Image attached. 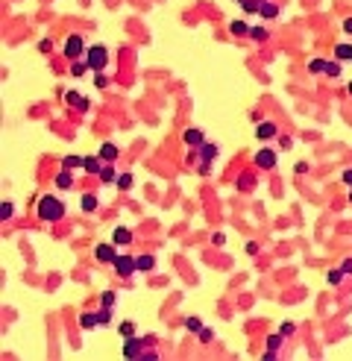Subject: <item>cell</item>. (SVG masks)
Listing matches in <instances>:
<instances>
[{
  "instance_id": "9c48e42d",
  "label": "cell",
  "mask_w": 352,
  "mask_h": 361,
  "mask_svg": "<svg viewBox=\"0 0 352 361\" xmlns=\"http://www.w3.org/2000/svg\"><path fill=\"white\" fill-rule=\"evenodd\" d=\"M185 144L203 147V144H206V141H203V132H200V129H188V132H185Z\"/></svg>"
},
{
  "instance_id": "4fadbf2b",
  "label": "cell",
  "mask_w": 352,
  "mask_h": 361,
  "mask_svg": "<svg viewBox=\"0 0 352 361\" xmlns=\"http://www.w3.org/2000/svg\"><path fill=\"white\" fill-rule=\"evenodd\" d=\"M85 71H91V65H88V59H85V62H79V59H73V65H70V73H73V76H82Z\"/></svg>"
},
{
  "instance_id": "ac0fdd59",
  "label": "cell",
  "mask_w": 352,
  "mask_h": 361,
  "mask_svg": "<svg viewBox=\"0 0 352 361\" xmlns=\"http://www.w3.org/2000/svg\"><path fill=\"white\" fill-rule=\"evenodd\" d=\"M70 182H73V176L68 173V168H65V170H59V176H56V185H59V188H70Z\"/></svg>"
},
{
  "instance_id": "ffe728a7",
  "label": "cell",
  "mask_w": 352,
  "mask_h": 361,
  "mask_svg": "<svg viewBox=\"0 0 352 361\" xmlns=\"http://www.w3.org/2000/svg\"><path fill=\"white\" fill-rule=\"evenodd\" d=\"M335 56H338L341 62H347V59H352V47L350 44H338V47H335Z\"/></svg>"
},
{
  "instance_id": "7bdbcfd3",
  "label": "cell",
  "mask_w": 352,
  "mask_h": 361,
  "mask_svg": "<svg viewBox=\"0 0 352 361\" xmlns=\"http://www.w3.org/2000/svg\"><path fill=\"white\" fill-rule=\"evenodd\" d=\"M350 203H352V191H350Z\"/></svg>"
},
{
  "instance_id": "74e56055",
  "label": "cell",
  "mask_w": 352,
  "mask_h": 361,
  "mask_svg": "<svg viewBox=\"0 0 352 361\" xmlns=\"http://www.w3.org/2000/svg\"><path fill=\"white\" fill-rule=\"evenodd\" d=\"M279 332H282V335H291V332H294V323H291V320H288V323H282V329H279Z\"/></svg>"
},
{
  "instance_id": "d590c367",
  "label": "cell",
  "mask_w": 352,
  "mask_h": 361,
  "mask_svg": "<svg viewBox=\"0 0 352 361\" xmlns=\"http://www.w3.org/2000/svg\"><path fill=\"white\" fill-rule=\"evenodd\" d=\"M100 303H103V306H112V303H115V294H112V291H106V294L100 297Z\"/></svg>"
},
{
  "instance_id": "5b68a950",
  "label": "cell",
  "mask_w": 352,
  "mask_h": 361,
  "mask_svg": "<svg viewBox=\"0 0 352 361\" xmlns=\"http://www.w3.org/2000/svg\"><path fill=\"white\" fill-rule=\"evenodd\" d=\"M123 356L126 359H141L144 356V344L132 335V338H123Z\"/></svg>"
},
{
  "instance_id": "60d3db41",
  "label": "cell",
  "mask_w": 352,
  "mask_h": 361,
  "mask_svg": "<svg viewBox=\"0 0 352 361\" xmlns=\"http://www.w3.org/2000/svg\"><path fill=\"white\" fill-rule=\"evenodd\" d=\"M344 32H350V35H352V18H347V21H344Z\"/></svg>"
},
{
  "instance_id": "3957f363",
  "label": "cell",
  "mask_w": 352,
  "mask_h": 361,
  "mask_svg": "<svg viewBox=\"0 0 352 361\" xmlns=\"http://www.w3.org/2000/svg\"><path fill=\"white\" fill-rule=\"evenodd\" d=\"M85 59H88L91 71H103V68H106V47H91V50L85 53Z\"/></svg>"
},
{
  "instance_id": "5bb4252c",
  "label": "cell",
  "mask_w": 352,
  "mask_h": 361,
  "mask_svg": "<svg viewBox=\"0 0 352 361\" xmlns=\"http://www.w3.org/2000/svg\"><path fill=\"white\" fill-rule=\"evenodd\" d=\"M214 156H217V147H214V144H203V147H200V159H203V162H211Z\"/></svg>"
},
{
  "instance_id": "d6986e66",
  "label": "cell",
  "mask_w": 352,
  "mask_h": 361,
  "mask_svg": "<svg viewBox=\"0 0 352 361\" xmlns=\"http://www.w3.org/2000/svg\"><path fill=\"white\" fill-rule=\"evenodd\" d=\"M79 206H82V212H94V209H97V197H94V194H85V197L79 200Z\"/></svg>"
},
{
  "instance_id": "f35d334b",
  "label": "cell",
  "mask_w": 352,
  "mask_h": 361,
  "mask_svg": "<svg viewBox=\"0 0 352 361\" xmlns=\"http://www.w3.org/2000/svg\"><path fill=\"white\" fill-rule=\"evenodd\" d=\"M94 82H97V88H106V85H109V79H106V76H97Z\"/></svg>"
},
{
  "instance_id": "f1b7e54d",
  "label": "cell",
  "mask_w": 352,
  "mask_h": 361,
  "mask_svg": "<svg viewBox=\"0 0 352 361\" xmlns=\"http://www.w3.org/2000/svg\"><path fill=\"white\" fill-rule=\"evenodd\" d=\"M120 335H123V338H132V335H135V323H129V320L120 323Z\"/></svg>"
},
{
  "instance_id": "1f68e13d",
  "label": "cell",
  "mask_w": 352,
  "mask_h": 361,
  "mask_svg": "<svg viewBox=\"0 0 352 361\" xmlns=\"http://www.w3.org/2000/svg\"><path fill=\"white\" fill-rule=\"evenodd\" d=\"M197 335H200V341H203V344H211V338H214V332H211V329H200Z\"/></svg>"
},
{
  "instance_id": "8992f818",
  "label": "cell",
  "mask_w": 352,
  "mask_h": 361,
  "mask_svg": "<svg viewBox=\"0 0 352 361\" xmlns=\"http://www.w3.org/2000/svg\"><path fill=\"white\" fill-rule=\"evenodd\" d=\"M94 256H97L100 262H106V265H115V259H117V253H115L112 244H100V247L94 250Z\"/></svg>"
},
{
  "instance_id": "e0dca14e",
  "label": "cell",
  "mask_w": 352,
  "mask_h": 361,
  "mask_svg": "<svg viewBox=\"0 0 352 361\" xmlns=\"http://www.w3.org/2000/svg\"><path fill=\"white\" fill-rule=\"evenodd\" d=\"M229 29H232L235 35H250V29H253V26H247L244 21H232V24H229Z\"/></svg>"
},
{
  "instance_id": "ba28073f",
  "label": "cell",
  "mask_w": 352,
  "mask_h": 361,
  "mask_svg": "<svg viewBox=\"0 0 352 361\" xmlns=\"http://www.w3.org/2000/svg\"><path fill=\"white\" fill-rule=\"evenodd\" d=\"M132 241V232L126 229V226H117L115 232H112V244H117V247H123V244H129Z\"/></svg>"
},
{
  "instance_id": "836d02e7",
  "label": "cell",
  "mask_w": 352,
  "mask_h": 361,
  "mask_svg": "<svg viewBox=\"0 0 352 361\" xmlns=\"http://www.w3.org/2000/svg\"><path fill=\"white\" fill-rule=\"evenodd\" d=\"M341 279H344V270H329V282L332 285H338Z\"/></svg>"
},
{
  "instance_id": "2e32d148",
  "label": "cell",
  "mask_w": 352,
  "mask_h": 361,
  "mask_svg": "<svg viewBox=\"0 0 352 361\" xmlns=\"http://www.w3.org/2000/svg\"><path fill=\"white\" fill-rule=\"evenodd\" d=\"M97 176H100L103 182H115V179H117V173H115V168H112V165H103Z\"/></svg>"
},
{
  "instance_id": "ab89813d",
  "label": "cell",
  "mask_w": 352,
  "mask_h": 361,
  "mask_svg": "<svg viewBox=\"0 0 352 361\" xmlns=\"http://www.w3.org/2000/svg\"><path fill=\"white\" fill-rule=\"evenodd\" d=\"M341 270H344V273H352V259H347V262H344V267H341Z\"/></svg>"
},
{
  "instance_id": "d4e9b609",
  "label": "cell",
  "mask_w": 352,
  "mask_h": 361,
  "mask_svg": "<svg viewBox=\"0 0 352 361\" xmlns=\"http://www.w3.org/2000/svg\"><path fill=\"white\" fill-rule=\"evenodd\" d=\"M261 3H264V0H241L244 12H261Z\"/></svg>"
},
{
  "instance_id": "8d00e7d4",
  "label": "cell",
  "mask_w": 352,
  "mask_h": 361,
  "mask_svg": "<svg viewBox=\"0 0 352 361\" xmlns=\"http://www.w3.org/2000/svg\"><path fill=\"white\" fill-rule=\"evenodd\" d=\"M326 73H329V76H341V68H338V65H326Z\"/></svg>"
},
{
  "instance_id": "484cf974",
  "label": "cell",
  "mask_w": 352,
  "mask_h": 361,
  "mask_svg": "<svg viewBox=\"0 0 352 361\" xmlns=\"http://www.w3.org/2000/svg\"><path fill=\"white\" fill-rule=\"evenodd\" d=\"M308 71H311V73H323V71H326V62H323V59H311V62H308Z\"/></svg>"
},
{
  "instance_id": "cb8c5ba5",
  "label": "cell",
  "mask_w": 352,
  "mask_h": 361,
  "mask_svg": "<svg viewBox=\"0 0 352 361\" xmlns=\"http://www.w3.org/2000/svg\"><path fill=\"white\" fill-rule=\"evenodd\" d=\"M79 323H82L85 329H94V326L100 323V317H97V314H82V317H79Z\"/></svg>"
},
{
  "instance_id": "44dd1931",
  "label": "cell",
  "mask_w": 352,
  "mask_h": 361,
  "mask_svg": "<svg viewBox=\"0 0 352 361\" xmlns=\"http://www.w3.org/2000/svg\"><path fill=\"white\" fill-rule=\"evenodd\" d=\"M261 15H264V18H276V15H279V6H273L270 0H264V3H261Z\"/></svg>"
},
{
  "instance_id": "7c38bea8",
  "label": "cell",
  "mask_w": 352,
  "mask_h": 361,
  "mask_svg": "<svg viewBox=\"0 0 352 361\" xmlns=\"http://www.w3.org/2000/svg\"><path fill=\"white\" fill-rule=\"evenodd\" d=\"M256 135H258L261 141H264V138H273V135H276V126H273V123H258Z\"/></svg>"
},
{
  "instance_id": "7a4b0ae2",
  "label": "cell",
  "mask_w": 352,
  "mask_h": 361,
  "mask_svg": "<svg viewBox=\"0 0 352 361\" xmlns=\"http://www.w3.org/2000/svg\"><path fill=\"white\" fill-rule=\"evenodd\" d=\"M82 53H88V50H85V44H82V38H79V35H70V38L65 41V56L73 62V59H79Z\"/></svg>"
},
{
  "instance_id": "8fae6325",
  "label": "cell",
  "mask_w": 352,
  "mask_h": 361,
  "mask_svg": "<svg viewBox=\"0 0 352 361\" xmlns=\"http://www.w3.org/2000/svg\"><path fill=\"white\" fill-rule=\"evenodd\" d=\"M100 159H103V162H115V159H117V147H115V144H103V147H100Z\"/></svg>"
},
{
  "instance_id": "b9f144b4",
  "label": "cell",
  "mask_w": 352,
  "mask_h": 361,
  "mask_svg": "<svg viewBox=\"0 0 352 361\" xmlns=\"http://www.w3.org/2000/svg\"><path fill=\"white\" fill-rule=\"evenodd\" d=\"M344 182H347V185H352V170H347V173H344Z\"/></svg>"
},
{
  "instance_id": "ee69618b",
  "label": "cell",
  "mask_w": 352,
  "mask_h": 361,
  "mask_svg": "<svg viewBox=\"0 0 352 361\" xmlns=\"http://www.w3.org/2000/svg\"><path fill=\"white\" fill-rule=\"evenodd\" d=\"M350 94H352V82H350Z\"/></svg>"
},
{
  "instance_id": "4dcf8cb0",
  "label": "cell",
  "mask_w": 352,
  "mask_h": 361,
  "mask_svg": "<svg viewBox=\"0 0 352 361\" xmlns=\"http://www.w3.org/2000/svg\"><path fill=\"white\" fill-rule=\"evenodd\" d=\"M97 317H100V323H109V320H112V306H103V312H100Z\"/></svg>"
},
{
  "instance_id": "52a82bcc",
  "label": "cell",
  "mask_w": 352,
  "mask_h": 361,
  "mask_svg": "<svg viewBox=\"0 0 352 361\" xmlns=\"http://www.w3.org/2000/svg\"><path fill=\"white\" fill-rule=\"evenodd\" d=\"M256 165H258V168H276V153H273V150L256 153Z\"/></svg>"
},
{
  "instance_id": "9a60e30c",
  "label": "cell",
  "mask_w": 352,
  "mask_h": 361,
  "mask_svg": "<svg viewBox=\"0 0 352 361\" xmlns=\"http://www.w3.org/2000/svg\"><path fill=\"white\" fill-rule=\"evenodd\" d=\"M82 168L88 170V173H100V159H94V156H85V162H82Z\"/></svg>"
},
{
  "instance_id": "4316f807",
  "label": "cell",
  "mask_w": 352,
  "mask_h": 361,
  "mask_svg": "<svg viewBox=\"0 0 352 361\" xmlns=\"http://www.w3.org/2000/svg\"><path fill=\"white\" fill-rule=\"evenodd\" d=\"M282 338H285L282 332H279V335H273V338H267V350H273V353H276V350L282 347Z\"/></svg>"
},
{
  "instance_id": "d6a6232c",
  "label": "cell",
  "mask_w": 352,
  "mask_h": 361,
  "mask_svg": "<svg viewBox=\"0 0 352 361\" xmlns=\"http://www.w3.org/2000/svg\"><path fill=\"white\" fill-rule=\"evenodd\" d=\"M12 212H15V209H12V203H3V206H0V217H3V220H6V217H12Z\"/></svg>"
},
{
  "instance_id": "277c9868",
  "label": "cell",
  "mask_w": 352,
  "mask_h": 361,
  "mask_svg": "<svg viewBox=\"0 0 352 361\" xmlns=\"http://www.w3.org/2000/svg\"><path fill=\"white\" fill-rule=\"evenodd\" d=\"M132 270H138V262L135 259H129V256H117L115 259V273L117 276H129Z\"/></svg>"
},
{
  "instance_id": "e575fe53",
  "label": "cell",
  "mask_w": 352,
  "mask_h": 361,
  "mask_svg": "<svg viewBox=\"0 0 352 361\" xmlns=\"http://www.w3.org/2000/svg\"><path fill=\"white\" fill-rule=\"evenodd\" d=\"M185 326H188V329H191V332H200V329H203V326H200V320H197V317H188V320H185Z\"/></svg>"
},
{
  "instance_id": "f546056e",
  "label": "cell",
  "mask_w": 352,
  "mask_h": 361,
  "mask_svg": "<svg viewBox=\"0 0 352 361\" xmlns=\"http://www.w3.org/2000/svg\"><path fill=\"white\" fill-rule=\"evenodd\" d=\"M250 35H253L256 41H264V38H267V29H261V26H253V29H250Z\"/></svg>"
},
{
  "instance_id": "83f0119b",
  "label": "cell",
  "mask_w": 352,
  "mask_h": 361,
  "mask_svg": "<svg viewBox=\"0 0 352 361\" xmlns=\"http://www.w3.org/2000/svg\"><path fill=\"white\" fill-rule=\"evenodd\" d=\"M117 188H123V191L132 188V176H129V173H120V176H117Z\"/></svg>"
},
{
  "instance_id": "30bf717a",
  "label": "cell",
  "mask_w": 352,
  "mask_h": 361,
  "mask_svg": "<svg viewBox=\"0 0 352 361\" xmlns=\"http://www.w3.org/2000/svg\"><path fill=\"white\" fill-rule=\"evenodd\" d=\"M68 103H70L73 109H88V100H85L82 94H76V91H68Z\"/></svg>"
},
{
  "instance_id": "7402d4cb",
  "label": "cell",
  "mask_w": 352,
  "mask_h": 361,
  "mask_svg": "<svg viewBox=\"0 0 352 361\" xmlns=\"http://www.w3.org/2000/svg\"><path fill=\"white\" fill-rule=\"evenodd\" d=\"M135 262H138V270H153V265H156L153 256H138Z\"/></svg>"
},
{
  "instance_id": "603a6c76",
  "label": "cell",
  "mask_w": 352,
  "mask_h": 361,
  "mask_svg": "<svg viewBox=\"0 0 352 361\" xmlns=\"http://www.w3.org/2000/svg\"><path fill=\"white\" fill-rule=\"evenodd\" d=\"M82 162H85V159H79V156H65L62 168H68V170H70V168H82Z\"/></svg>"
},
{
  "instance_id": "6da1fadb",
  "label": "cell",
  "mask_w": 352,
  "mask_h": 361,
  "mask_svg": "<svg viewBox=\"0 0 352 361\" xmlns=\"http://www.w3.org/2000/svg\"><path fill=\"white\" fill-rule=\"evenodd\" d=\"M62 215H65V206H62L59 197L44 194V197L38 200V217H44V220H59Z\"/></svg>"
}]
</instances>
